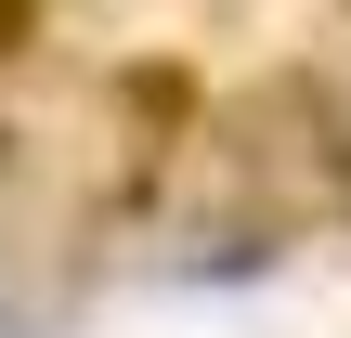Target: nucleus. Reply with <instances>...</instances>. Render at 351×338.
I'll use <instances>...</instances> for the list:
<instances>
[{
  "label": "nucleus",
  "instance_id": "obj_1",
  "mask_svg": "<svg viewBox=\"0 0 351 338\" xmlns=\"http://www.w3.org/2000/svg\"><path fill=\"white\" fill-rule=\"evenodd\" d=\"M26 26H39V0H0V52H26Z\"/></svg>",
  "mask_w": 351,
  "mask_h": 338
}]
</instances>
